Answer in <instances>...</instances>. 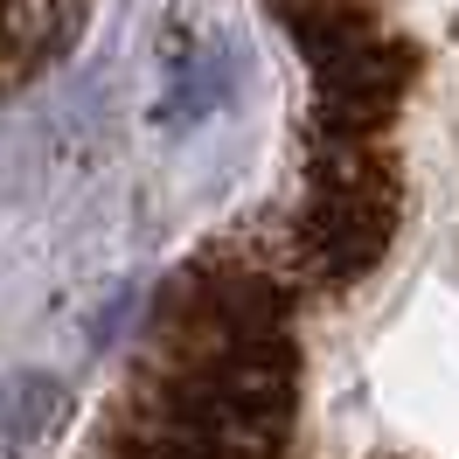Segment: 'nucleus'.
I'll return each mask as SVG.
<instances>
[{
    "instance_id": "nucleus-2",
    "label": "nucleus",
    "mask_w": 459,
    "mask_h": 459,
    "mask_svg": "<svg viewBox=\"0 0 459 459\" xmlns=\"http://www.w3.org/2000/svg\"><path fill=\"white\" fill-rule=\"evenodd\" d=\"M272 14L286 22V35L314 56V70L327 63H342L348 49H362L369 42V7L362 0H272Z\"/></svg>"
},
{
    "instance_id": "nucleus-1",
    "label": "nucleus",
    "mask_w": 459,
    "mask_h": 459,
    "mask_svg": "<svg viewBox=\"0 0 459 459\" xmlns=\"http://www.w3.org/2000/svg\"><path fill=\"white\" fill-rule=\"evenodd\" d=\"M292 237L320 286L369 279L397 237V181H320Z\"/></svg>"
}]
</instances>
